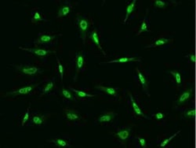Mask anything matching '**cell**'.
Returning <instances> with one entry per match:
<instances>
[{
	"instance_id": "obj_1",
	"label": "cell",
	"mask_w": 196,
	"mask_h": 148,
	"mask_svg": "<svg viewBox=\"0 0 196 148\" xmlns=\"http://www.w3.org/2000/svg\"><path fill=\"white\" fill-rule=\"evenodd\" d=\"M77 27H78L83 41L85 42L86 33L90 28V20L86 17H79L78 20H77Z\"/></svg>"
},
{
	"instance_id": "obj_2",
	"label": "cell",
	"mask_w": 196,
	"mask_h": 148,
	"mask_svg": "<svg viewBox=\"0 0 196 148\" xmlns=\"http://www.w3.org/2000/svg\"><path fill=\"white\" fill-rule=\"evenodd\" d=\"M20 49L23 50V51H28V52H30L33 55H36L38 57H46L49 54L51 53H56L55 51H49V50H45V49H41V48H28V47H20Z\"/></svg>"
},
{
	"instance_id": "obj_3",
	"label": "cell",
	"mask_w": 196,
	"mask_h": 148,
	"mask_svg": "<svg viewBox=\"0 0 196 148\" xmlns=\"http://www.w3.org/2000/svg\"><path fill=\"white\" fill-rule=\"evenodd\" d=\"M58 36L56 35H49V34H42L39 36L37 39L35 41L36 44H45V43H52L54 39H56Z\"/></svg>"
},
{
	"instance_id": "obj_4",
	"label": "cell",
	"mask_w": 196,
	"mask_h": 148,
	"mask_svg": "<svg viewBox=\"0 0 196 148\" xmlns=\"http://www.w3.org/2000/svg\"><path fill=\"white\" fill-rule=\"evenodd\" d=\"M85 65V56L83 53H78L75 58V67L77 72L83 70Z\"/></svg>"
},
{
	"instance_id": "obj_5",
	"label": "cell",
	"mask_w": 196,
	"mask_h": 148,
	"mask_svg": "<svg viewBox=\"0 0 196 148\" xmlns=\"http://www.w3.org/2000/svg\"><path fill=\"white\" fill-rule=\"evenodd\" d=\"M35 87H36V85L26 86V87H21V88L18 89V90H17V91H14V92H9L7 95H8V96H11V95H13V96H18V95H27V94H28L29 92H32Z\"/></svg>"
},
{
	"instance_id": "obj_6",
	"label": "cell",
	"mask_w": 196,
	"mask_h": 148,
	"mask_svg": "<svg viewBox=\"0 0 196 148\" xmlns=\"http://www.w3.org/2000/svg\"><path fill=\"white\" fill-rule=\"evenodd\" d=\"M39 71V69L36 66H24L20 69V72L26 75H36Z\"/></svg>"
},
{
	"instance_id": "obj_7",
	"label": "cell",
	"mask_w": 196,
	"mask_h": 148,
	"mask_svg": "<svg viewBox=\"0 0 196 148\" xmlns=\"http://www.w3.org/2000/svg\"><path fill=\"white\" fill-rule=\"evenodd\" d=\"M140 58H129V57H123V58H118V59L112 60L109 61H105L103 63H126L130 61H140Z\"/></svg>"
},
{
	"instance_id": "obj_8",
	"label": "cell",
	"mask_w": 196,
	"mask_h": 148,
	"mask_svg": "<svg viewBox=\"0 0 196 148\" xmlns=\"http://www.w3.org/2000/svg\"><path fill=\"white\" fill-rule=\"evenodd\" d=\"M115 118V114L113 112H109L107 114H103L98 118V122L104 123V122H110Z\"/></svg>"
},
{
	"instance_id": "obj_9",
	"label": "cell",
	"mask_w": 196,
	"mask_h": 148,
	"mask_svg": "<svg viewBox=\"0 0 196 148\" xmlns=\"http://www.w3.org/2000/svg\"><path fill=\"white\" fill-rule=\"evenodd\" d=\"M90 38H91V39L93 40V43L96 44V46L100 50V51H102V53L104 54V55H106V53H105L104 51H103V49H102V47H101V45H100V39H99V36H98L97 32H96V30H94L92 32L91 34H90Z\"/></svg>"
},
{
	"instance_id": "obj_10",
	"label": "cell",
	"mask_w": 196,
	"mask_h": 148,
	"mask_svg": "<svg viewBox=\"0 0 196 148\" xmlns=\"http://www.w3.org/2000/svg\"><path fill=\"white\" fill-rule=\"evenodd\" d=\"M71 11V6L70 4L64 5L61 7L58 11V17H62L64 16H67Z\"/></svg>"
},
{
	"instance_id": "obj_11",
	"label": "cell",
	"mask_w": 196,
	"mask_h": 148,
	"mask_svg": "<svg viewBox=\"0 0 196 148\" xmlns=\"http://www.w3.org/2000/svg\"><path fill=\"white\" fill-rule=\"evenodd\" d=\"M130 101H131V102H132V106H133V109H134V112H135L136 114H137V115L142 116V117H144V118H147V117L144 115V113L142 112V110H140V108L139 107V105H137V102L134 101V98H133V96L131 94H130Z\"/></svg>"
},
{
	"instance_id": "obj_12",
	"label": "cell",
	"mask_w": 196,
	"mask_h": 148,
	"mask_svg": "<svg viewBox=\"0 0 196 148\" xmlns=\"http://www.w3.org/2000/svg\"><path fill=\"white\" fill-rule=\"evenodd\" d=\"M70 90L72 91L76 96H78L80 99H84V98H93L94 97L95 95H90V94H87L86 92H83V91L77 90V89L72 88V87H70Z\"/></svg>"
},
{
	"instance_id": "obj_13",
	"label": "cell",
	"mask_w": 196,
	"mask_h": 148,
	"mask_svg": "<svg viewBox=\"0 0 196 148\" xmlns=\"http://www.w3.org/2000/svg\"><path fill=\"white\" fill-rule=\"evenodd\" d=\"M136 0H134V1H132V2H130V4H129L128 6H127V8H126V16H125V18H124V20H123V23L125 24L126 22V20L127 19L129 18V17H130V15L133 13V11L134 10V7H135V5H136Z\"/></svg>"
},
{
	"instance_id": "obj_14",
	"label": "cell",
	"mask_w": 196,
	"mask_h": 148,
	"mask_svg": "<svg viewBox=\"0 0 196 148\" xmlns=\"http://www.w3.org/2000/svg\"><path fill=\"white\" fill-rule=\"evenodd\" d=\"M65 115L69 121H77L80 118L79 115L77 113L71 110H65Z\"/></svg>"
},
{
	"instance_id": "obj_15",
	"label": "cell",
	"mask_w": 196,
	"mask_h": 148,
	"mask_svg": "<svg viewBox=\"0 0 196 148\" xmlns=\"http://www.w3.org/2000/svg\"><path fill=\"white\" fill-rule=\"evenodd\" d=\"M191 92H192L191 90H188V91H185L184 92H183V93L181 95V96H180L179 99H178L177 103L182 104V103H184L186 101H188V99H189V98L191 97Z\"/></svg>"
},
{
	"instance_id": "obj_16",
	"label": "cell",
	"mask_w": 196,
	"mask_h": 148,
	"mask_svg": "<svg viewBox=\"0 0 196 148\" xmlns=\"http://www.w3.org/2000/svg\"><path fill=\"white\" fill-rule=\"evenodd\" d=\"M130 129H122L121 131L118 132L117 133H115V136L118 137V138L120 139L121 140H126L130 137Z\"/></svg>"
},
{
	"instance_id": "obj_17",
	"label": "cell",
	"mask_w": 196,
	"mask_h": 148,
	"mask_svg": "<svg viewBox=\"0 0 196 148\" xmlns=\"http://www.w3.org/2000/svg\"><path fill=\"white\" fill-rule=\"evenodd\" d=\"M95 88L99 89V90L102 91V92H104L105 93L110 95V96H116V90L113 87H103V86H95Z\"/></svg>"
},
{
	"instance_id": "obj_18",
	"label": "cell",
	"mask_w": 196,
	"mask_h": 148,
	"mask_svg": "<svg viewBox=\"0 0 196 148\" xmlns=\"http://www.w3.org/2000/svg\"><path fill=\"white\" fill-rule=\"evenodd\" d=\"M169 41V39H166V38H160V39H157L154 42V43L151 45H149V46L146 47V48L149 47H157L162 46V45H165L168 43Z\"/></svg>"
},
{
	"instance_id": "obj_19",
	"label": "cell",
	"mask_w": 196,
	"mask_h": 148,
	"mask_svg": "<svg viewBox=\"0 0 196 148\" xmlns=\"http://www.w3.org/2000/svg\"><path fill=\"white\" fill-rule=\"evenodd\" d=\"M136 70H137V75H138L140 82L141 83V84H142V86H143V87H144V90H145L146 92H147V80H146L145 77L143 76V74L141 73V72H140V70H138V69H137Z\"/></svg>"
},
{
	"instance_id": "obj_20",
	"label": "cell",
	"mask_w": 196,
	"mask_h": 148,
	"mask_svg": "<svg viewBox=\"0 0 196 148\" xmlns=\"http://www.w3.org/2000/svg\"><path fill=\"white\" fill-rule=\"evenodd\" d=\"M50 142L53 143L54 144L57 145L61 147H65V146H70V144L65 140H62V139H53V140H50Z\"/></svg>"
},
{
	"instance_id": "obj_21",
	"label": "cell",
	"mask_w": 196,
	"mask_h": 148,
	"mask_svg": "<svg viewBox=\"0 0 196 148\" xmlns=\"http://www.w3.org/2000/svg\"><path fill=\"white\" fill-rule=\"evenodd\" d=\"M169 73H170V74H172V75L173 76L174 79H175V80H176L177 84V85H181V74H180L179 72L176 71V70H174V71H170Z\"/></svg>"
},
{
	"instance_id": "obj_22",
	"label": "cell",
	"mask_w": 196,
	"mask_h": 148,
	"mask_svg": "<svg viewBox=\"0 0 196 148\" xmlns=\"http://www.w3.org/2000/svg\"><path fill=\"white\" fill-rule=\"evenodd\" d=\"M32 122L34 123L35 124H36V125H41V124H43V122H44V118L39 115L34 116L32 118Z\"/></svg>"
},
{
	"instance_id": "obj_23",
	"label": "cell",
	"mask_w": 196,
	"mask_h": 148,
	"mask_svg": "<svg viewBox=\"0 0 196 148\" xmlns=\"http://www.w3.org/2000/svg\"><path fill=\"white\" fill-rule=\"evenodd\" d=\"M180 133H181V131H178L177 132L174 133V134L172 136H170V137H169V138L166 139V140H163V141H162V143H161V144H160V146H161V147H164V146H166V145H167L168 143H169V142L171 141V140H173L174 137H176V136H177L178 134H180Z\"/></svg>"
},
{
	"instance_id": "obj_24",
	"label": "cell",
	"mask_w": 196,
	"mask_h": 148,
	"mask_svg": "<svg viewBox=\"0 0 196 148\" xmlns=\"http://www.w3.org/2000/svg\"><path fill=\"white\" fill-rule=\"evenodd\" d=\"M43 20H46V19L44 17H42V15L39 12L36 11L34 14V16L32 17V22H38V21H43Z\"/></svg>"
},
{
	"instance_id": "obj_25",
	"label": "cell",
	"mask_w": 196,
	"mask_h": 148,
	"mask_svg": "<svg viewBox=\"0 0 196 148\" xmlns=\"http://www.w3.org/2000/svg\"><path fill=\"white\" fill-rule=\"evenodd\" d=\"M62 92L63 96H64V97L65 98V99H70V100H75V98L73 97L72 95H71V92H70L68 90H67V89L63 88L62 89V92Z\"/></svg>"
},
{
	"instance_id": "obj_26",
	"label": "cell",
	"mask_w": 196,
	"mask_h": 148,
	"mask_svg": "<svg viewBox=\"0 0 196 148\" xmlns=\"http://www.w3.org/2000/svg\"><path fill=\"white\" fill-rule=\"evenodd\" d=\"M144 32H149V29H148V27H147V22H146V20H143L142 24H141V26H140V30H139V32L137 33V35L141 34V33H144Z\"/></svg>"
},
{
	"instance_id": "obj_27",
	"label": "cell",
	"mask_w": 196,
	"mask_h": 148,
	"mask_svg": "<svg viewBox=\"0 0 196 148\" xmlns=\"http://www.w3.org/2000/svg\"><path fill=\"white\" fill-rule=\"evenodd\" d=\"M53 86H54L53 82V81L49 82V83L46 84V87H45V88L43 89V91H42V94H46L47 92H50V91L53 89Z\"/></svg>"
},
{
	"instance_id": "obj_28",
	"label": "cell",
	"mask_w": 196,
	"mask_h": 148,
	"mask_svg": "<svg viewBox=\"0 0 196 148\" xmlns=\"http://www.w3.org/2000/svg\"><path fill=\"white\" fill-rule=\"evenodd\" d=\"M57 61H58V70H59L60 77H61V80H63L64 78V68H63V65H61L60 60L57 58Z\"/></svg>"
},
{
	"instance_id": "obj_29",
	"label": "cell",
	"mask_w": 196,
	"mask_h": 148,
	"mask_svg": "<svg viewBox=\"0 0 196 148\" xmlns=\"http://www.w3.org/2000/svg\"><path fill=\"white\" fill-rule=\"evenodd\" d=\"M194 115H195V110H194V109L188 110H187L186 112H185V114H184V116L188 118H194Z\"/></svg>"
},
{
	"instance_id": "obj_30",
	"label": "cell",
	"mask_w": 196,
	"mask_h": 148,
	"mask_svg": "<svg viewBox=\"0 0 196 148\" xmlns=\"http://www.w3.org/2000/svg\"><path fill=\"white\" fill-rule=\"evenodd\" d=\"M29 110H30V107L28 108L27 111H26L25 114H24V118H23L22 123H21V125H22V126H24V124H25V123L27 122L28 120V118H29Z\"/></svg>"
},
{
	"instance_id": "obj_31",
	"label": "cell",
	"mask_w": 196,
	"mask_h": 148,
	"mask_svg": "<svg viewBox=\"0 0 196 148\" xmlns=\"http://www.w3.org/2000/svg\"><path fill=\"white\" fill-rule=\"evenodd\" d=\"M155 6L159 7V8H164L166 7V2L161 1V0H156V1H155Z\"/></svg>"
},
{
	"instance_id": "obj_32",
	"label": "cell",
	"mask_w": 196,
	"mask_h": 148,
	"mask_svg": "<svg viewBox=\"0 0 196 148\" xmlns=\"http://www.w3.org/2000/svg\"><path fill=\"white\" fill-rule=\"evenodd\" d=\"M139 142H140V146H142V147H146L147 144H146V140L143 138H138Z\"/></svg>"
},
{
	"instance_id": "obj_33",
	"label": "cell",
	"mask_w": 196,
	"mask_h": 148,
	"mask_svg": "<svg viewBox=\"0 0 196 148\" xmlns=\"http://www.w3.org/2000/svg\"><path fill=\"white\" fill-rule=\"evenodd\" d=\"M156 119L161 120V119H162V118H164V114H162V113H161V112H159V113H157V114H156Z\"/></svg>"
},
{
	"instance_id": "obj_34",
	"label": "cell",
	"mask_w": 196,
	"mask_h": 148,
	"mask_svg": "<svg viewBox=\"0 0 196 148\" xmlns=\"http://www.w3.org/2000/svg\"><path fill=\"white\" fill-rule=\"evenodd\" d=\"M188 58H189L190 61H191L192 63L195 62V55H189Z\"/></svg>"
}]
</instances>
